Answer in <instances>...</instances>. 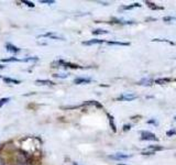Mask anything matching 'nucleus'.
I'll list each match as a JSON object with an SVG mask.
<instances>
[{
    "label": "nucleus",
    "instance_id": "f257e3e1",
    "mask_svg": "<svg viewBox=\"0 0 176 165\" xmlns=\"http://www.w3.org/2000/svg\"><path fill=\"white\" fill-rule=\"evenodd\" d=\"M141 140H151V141H159V138L156 135L152 133V132H148V131H143L141 133Z\"/></svg>",
    "mask_w": 176,
    "mask_h": 165
},
{
    "label": "nucleus",
    "instance_id": "f03ea898",
    "mask_svg": "<svg viewBox=\"0 0 176 165\" xmlns=\"http://www.w3.org/2000/svg\"><path fill=\"white\" fill-rule=\"evenodd\" d=\"M132 155H129V154H123V153H117L114 154V155H110L109 158H112V160H125V158H131Z\"/></svg>",
    "mask_w": 176,
    "mask_h": 165
},
{
    "label": "nucleus",
    "instance_id": "7ed1b4c3",
    "mask_svg": "<svg viewBox=\"0 0 176 165\" xmlns=\"http://www.w3.org/2000/svg\"><path fill=\"white\" fill-rule=\"evenodd\" d=\"M137 98L138 96L134 95V94H123V95H121L118 98V100H128V101H130V100L137 99Z\"/></svg>",
    "mask_w": 176,
    "mask_h": 165
},
{
    "label": "nucleus",
    "instance_id": "20e7f679",
    "mask_svg": "<svg viewBox=\"0 0 176 165\" xmlns=\"http://www.w3.org/2000/svg\"><path fill=\"white\" fill-rule=\"evenodd\" d=\"M57 63H59V65L65 66V67H70V68H82L80 66L76 65V64H72V63H70V62H65V61H62V60L57 61Z\"/></svg>",
    "mask_w": 176,
    "mask_h": 165
},
{
    "label": "nucleus",
    "instance_id": "39448f33",
    "mask_svg": "<svg viewBox=\"0 0 176 165\" xmlns=\"http://www.w3.org/2000/svg\"><path fill=\"white\" fill-rule=\"evenodd\" d=\"M91 79L90 78H84V77H79V78H75L74 79V84L76 85H82V84H88L90 83Z\"/></svg>",
    "mask_w": 176,
    "mask_h": 165
},
{
    "label": "nucleus",
    "instance_id": "423d86ee",
    "mask_svg": "<svg viewBox=\"0 0 176 165\" xmlns=\"http://www.w3.org/2000/svg\"><path fill=\"white\" fill-rule=\"evenodd\" d=\"M6 49H7V51L12 52V53H18V52H20L19 47L12 45V44H10V43H7V44H6Z\"/></svg>",
    "mask_w": 176,
    "mask_h": 165
},
{
    "label": "nucleus",
    "instance_id": "0eeeda50",
    "mask_svg": "<svg viewBox=\"0 0 176 165\" xmlns=\"http://www.w3.org/2000/svg\"><path fill=\"white\" fill-rule=\"evenodd\" d=\"M152 83H153L152 79H150V78H143V79L138 81V85H141V86H151Z\"/></svg>",
    "mask_w": 176,
    "mask_h": 165
},
{
    "label": "nucleus",
    "instance_id": "6e6552de",
    "mask_svg": "<svg viewBox=\"0 0 176 165\" xmlns=\"http://www.w3.org/2000/svg\"><path fill=\"white\" fill-rule=\"evenodd\" d=\"M105 41L104 40H97V39H94V40H90V41H86V42H83L84 45H94V44H100V43H104Z\"/></svg>",
    "mask_w": 176,
    "mask_h": 165
},
{
    "label": "nucleus",
    "instance_id": "1a4fd4ad",
    "mask_svg": "<svg viewBox=\"0 0 176 165\" xmlns=\"http://www.w3.org/2000/svg\"><path fill=\"white\" fill-rule=\"evenodd\" d=\"M109 45H120V46H128L130 45V43L128 42H118V41H109L107 42Z\"/></svg>",
    "mask_w": 176,
    "mask_h": 165
},
{
    "label": "nucleus",
    "instance_id": "9d476101",
    "mask_svg": "<svg viewBox=\"0 0 176 165\" xmlns=\"http://www.w3.org/2000/svg\"><path fill=\"white\" fill-rule=\"evenodd\" d=\"M35 84L38 85H54V83L52 81H49V79H38L35 81Z\"/></svg>",
    "mask_w": 176,
    "mask_h": 165
},
{
    "label": "nucleus",
    "instance_id": "9b49d317",
    "mask_svg": "<svg viewBox=\"0 0 176 165\" xmlns=\"http://www.w3.org/2000/svg\"><path fill=\"white\" fill-rule=\"evenodd\" d=\"M4 81L6 83V84H16V85H18V84H20V83H21V81H18V79H13V78H8V77H4Z\"/></svg>",
    "mask_w": 176,
    "mask_h": 165
},
{
    "label": "nucleus",
    "instance_id": "f8f14e48",
    "mask_svg": "<svg viewBox=\"0 0 176 165\" xmlns=\"http://www.w3.org/2000/svg\"><path fill=\"white\" fill-rule=\"evenodd\" d=\"M107 116H108V118H109L110 127H111V129H112L114 132H116V131H117V128H116V124H114V117H112V116H110L109 113H108Z\"/></svg>",
    "mask_w": 176,
    "mask_h": 165
},
{
    "label": "nucleus",
    "instance_id": "ddd939ff",
    "mask_svg": "<svg viewBox=\"0 0 176 165\" xmlns=\"http://www.w3.org/2000/svg\"><path fill=\"white\" fill-rule=\"evenodd\" d=\"M169 81H171L169 78H160V79H156V81H155V84L165 85V84H167V83H169Z\"/></svg>",
    "mask_w": 176,
    "mask_h": 165
},
{
    "label": "nucleus",
    "instance_id": "4468645a",
    "mask_svg": "<svg viewBox=\"0 0 176 165\" xmlns=\"http://www.w3.org/2000/svg\"><path fill=\"white\" fill-rule=\"evenodd\" d=\"M139 7H141L140 4H130V6L121 7V9H123V10H131V9H133V8H139Z\"/></svg>",
    "mask_w": 176,
    "mask_h": 165
},
{
    "label": "nucleus",
    "instance_id": "2eb2a0df",
    "mask_svg": "<svg viewBox=\"0 0 176 165\" xmlns=\"http://www.w3.org/2000/svg\"><path fill=\"white\" fill-rule=\"evenodd\" d=\"M146 150H149V151H152V152H155V151H159V150H163V148L162 146H159V145H156V146H154V145H150Z\"/></svg>",
    "mask_w": 176,
    "mask_h": 165
},
{
    "label": "nucleus",
    "instance_id": "dca6fc26",
    "mask_svg": "<svg viewBox=\"0 0 176 165\" xmlns=\"http://www.w3.org/2000/svg\"><path fill=\"white\" fill-rule=\"evenodd\" d=\"M107 33H108V31L102 30V29H97V30L93 31V34H107Z\"/></svg>",
    "mask_w": 176,
    "mask_h": 165
},
{
    "label": "nucleus",
    "instance_id": "f3484780",
    "mask_svg": "<svg viewBox=\"0 0 176 165\" xmlns=\"http://www.w3.org/2000/svg\"><path fill=\"white\" fill-rule=\"evenodd\" d=\"M146 4L149 6V8H151V9H153V10H159V9H163L162 7H159V6H155V4H153V2H146Z\"/></svg>",
    "mask_w": 176,
    "mask_h": 165
},
{
    "label": "nucleus",
    "instance_id": "a211bd4d",
    "mask_svg": "<svg viewBox=\"0 0 176 165\" xmlns=\"http://www.w3.org/2000/svg\"><path fill=\"white\" fill-rule=\"evenodd\" d=\"M10 99H11L10 97H6V98H1V99H0V108L2 107V106H4V104H7L8 101H10Z\"/></svg>",
    "mask_w": 176,
    "mask_h": 165
},
{
    "label": "nucleus",
    "instance_id": "6ab92c4d",
    "mask_svg": "<svg viewBox=\"0 0 176 165\" xmlns=\"http://www.w3.org/2000/svg\"><path fill=\"white\" fill-rule=\"evenodd\" d=\"M163 21L164 22H171V21H176L175 17H164L163 18Z\"/></svg>",
    "mask_w": 176,
    "mask_h": 165
},
{
    "label": "nucleus",
    "instance_id": "aec40b11",
    "mask_svg": "<svg viewBox=\"0 0 176 165\" xmlns=\"http://www.w3.org/2000/svg\"><path fill=\"white\" fill-rule=\"evenodd\" d=\"M67 74H54L53 77H56V78H67Z\"/></svg>",
    "mask_w": 176,
    "mask_h": 165
},
{
    "label": "nucleus",
    "instance_id": "412c9836",
    "mask_svg": "<svg viewBox=\"0 0 176 165\" xmlns=\"http://www.w3.org/2000/svg\"><path fill=\"white\" fill-rule=\"evenodd\" d=\"M2 62H7V63H9V62H20V60H18L16 57H11V58H4V60H2Z\"/></svg>",
    "mask_w": 176,
    "mask_h": 165
},
{
    "label": "nucleus",
    "instance_id": "4be33fe9",
    "mask_svg": "<svg viewBox=\"0 0 176 165\" xmlns=\"http://www.w3.org/2000/svg\"><path fill=\"white\" fill-rule=\"evenodd\" d=\"M40 2H41V4H54L55 1H54V0H40Z\"/></svg>",
    "mask_w": 176,
    "mask_h": 165
},
{
    "label": "nucleus",
    "instance_id": "5701e85b",
    "mask_svg": "<svg viewBox=\"0 0 176 165\" xmlns=\"http://www.w3.org/2000/svg\"><path fill=\"white\" fill-rule=\"evenodd\" d=\"M22 2H23V4H25L28 6V7H30V8H33V7H34V4H33V2H30V1H27V0H23Z\"/></svg>",
    "mask_w": 176,
    "mask_h": 165
},
{
    "label": "nucleus",
    "instance_id": "b1692460",
    "mask_svg": "<svg viewBox=\"0 0 176 165\" xmlns=\"http://www.w3.org/2000/svg\"><path fill=\"white\" fill-rule=\"evenodd\" d=\"M141 154H143V155H152V154H154V152H152V151H149V150H145L143 151Z\"/></svg>",
    "mask_w": 176,
    "mask_h": 165
},
{
    "label": "nucleus",
    "instance_id": "393cba45",
    "mask_svg": "<svg viewBox=\"0 0 176 165\" xmlns=\"http://www.w3.org/2000/svg\"><path fill=\"white\" fill-rule=\"evenodd\" d=\"M174 133H175V131L172 130V131H168V132H167V133H166V134H167V137H169V135H173V134H174Z\"/></svg>",
    "mask_w": 176,
    "mask_h": 165
},
{
    "label": "nucleus",
    "instance_id": "a878e982",
    "mask_svg": "<svg viewBox=\"0 0 176 165\" xmlns=\"http://www.w3.org/2000/svg\"><path fill=\"white\" fill-rule=\"evenodd\" d=\"M123 130H125V131L130 130V124H127V126H125V128H123Z\"/></svg>",
    "mask_w": 176,
    "mask_h": 165
},
{
    "label": "nucleus",
    "instance_id": "bb28decb",
    "mask_svg": "<svg viewBox=\"0 0 176 165\" xmlns=\"http://www.w3.org/2000/svg\"><path fill=\"white\" fill-rule=\"evenodd\" d=\"M0 165H6V164H4V158H0Z\"/></svg>",
    "mask_w": 176,
    "mask_h": 165
},
{
    "label": "nucleus",
    "instance_id": "cd10ccee",
    "mask_svg": "<svg viewBox=\"0 0 176 165\" xmlns=\"http://www.w3.org/2000/svg\"><path fill=\"white\" fill-rule=\"evenodd\" d=\"M4 66H2V65H0V69H2V68H4Z\"/></svg>",
    "mask_w": 176,
    "mask_h": 165
},
{
    "label": "nucleus",
    "instance_id": "c85d7f7f",
    "mask_svg": "<svg viewBox=\"0 0 176 165\" xmlns=\"http://www.w3.org/2000/svg\"><path fill=\"white\" fill-rule=\"evenodd\" d=\"M174 120H175V121H176V116H175V117H174Z\"/></svg>",
    "mask_w": 176,
    "mask_h": 165
},
{
    "label": "nucleus",
    "instance_id": "c756f323",
    "mask_svg": "<svg viewBox=\"0 0 176 165\" xmlns=\"http://www.w3.org/2000/svg\"><path fill=\"white\" fill-rule=\"evenodd\" d=\"M118 165H125V164H118Z\"/></svg>",
    "mask_w": 176,
    "mask_h": 165
}]
</instances>
